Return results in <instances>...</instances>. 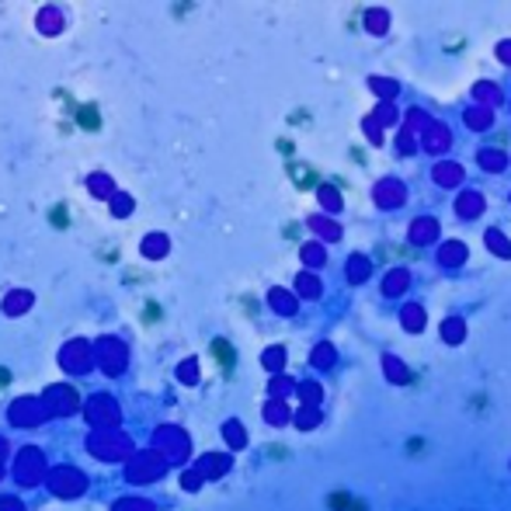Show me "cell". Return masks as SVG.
I'll return each instance as SVG.
<instances>
[{"mask_svg": "<svg viewBox=\"0 0 511 511\" xmlns=\"http://www.w3.org/2000/svg\"><path fill=\"white\" fill-rule=\"evenodd\" d=\"M212 355H216V358H219L222 365H226V368L233 365V348H230L226 341H212Z\"/></svg>", "mask_w": 511, "mask_h": 511, "instance_id": "cell-3", "label": "cell"}, {"mask_svg": "<svg viewBox=\"0 0 511 511\" xmlns=\"http://www.w3.org/2000/svg\"><path fill=\"white\" fill-rule=\"evenodd\" d=\"M73 115H76V126H84V129H90V132L101 126V118H98V108H94V104H76V112H73Z\"/></svg>", "mask_w": 511, "mask_h": 511, "instance_id": "cell-1", "label": "cell"}, {"mask_svg": "<svg viewBox=\"0 0 511 511\" xmlns=\"http://www.w3.org/2000/svg\"><path fill=\"white\" fill-rule=\"evenodd\" d=\"M289 170H292V178H296V184H299V188H310V184L316 181V174H313V170H306V167H299V164H292Z\"/></svg>", "mask_w": 511, "mask_h": 511, "instance_id": "cell-2", "label": "cell"}, {"mask_svg": "<svg viewBox=\"0 0 511 511\" xmlns=\"http://www.w3.org/2000/svg\"><path fill=\"white\" fill-rule=\"evenodd\" d=\"M7 379H10V376H7V368H0V386H7Z\"/></svg>", "mask_w": 511, "mask_h": 511, "instance_id": "cell-5", "label": "cell"}, {"mask_svg": "<svg viewBox=\"0 0 511 511\" xmlns=\"http://www.w3.org/2000/svg\"><path fill=\"white\" fill-rule=\"evenodd\" d=\"M52 222H56V226H66V209H63V206L52 209Z\"/></svg>", "mask_w": 511, "mask_h": 511, "instance_id": "cell-4", "label": "cell"}]
</instances>
